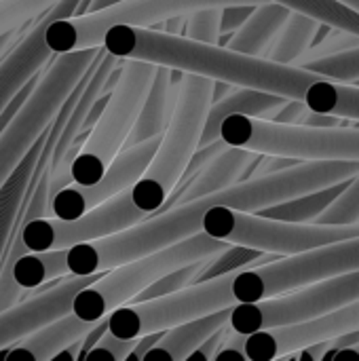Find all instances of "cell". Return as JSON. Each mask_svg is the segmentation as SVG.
Returning a JSON list of instances; mask_svg holds the SVG:
<instances>
[{
    "label": "cell",
    "instance_id": "obj_1",
    "mask_svg": "<svg viewBox=\"0 0 359 361\" xmlns=\"http://www.w3.org/2000/svg\"><path fill=\"white\" fill-rule=\"evenodd\" d=\"M358 173L359 161L309 159L275 173L241 180L229 188L209 192L188 203L159 209L157 214L146 216L138 224L123 228L114 235L66 247V275L104 273L112 267L142 258L157 250L169 247L186 237H193L201 233V218L214 203L256 214L269 205L349 180Z\"/></svg>",
    "mask_w": 359,
    "mask_h": 361
},
{
    "label": "cell",
    "instance_id": "obj_2",
    "mask_svg": "<svg viewBox=\"0 0 359 361\" xmlns=\"http://www.w3.org/2000/svg\"><path fill=\"white\" fill-rule=\"evenodd\" d=\"M106 53L118 59H142L180 72L199 74L235 87H252L286 99H300L315 72L303 66L277 63L267 57L245 55L222 44L188 36L157 32L138 25H112L102 36Z\"/></svg>",
    "mask_w": 359,
    "mask_h": 361
},
{
    "label": "cell",
    "instance_id": "obj_3",
    "mask_svg": "<svg viewBox=\"0 0 359 361\" xmlns=\"http://www.w3.org/2000/svg\"><path fill=\"white\" fill-rule=\"evenodd\" d=\"M214 80L184 72L178 82L174 110L159 146L142 176L131 184V201L144 214H157L180 182L193 152L199 146L203 123L212 104Z\"/></svg>",
    "mask_w": 359,
    "mask_h": 361
},
{
    "label": "cell",
    "instance_id": "obj_4",
    "mask_svg": "<svg viewBox=\"0 0 359 361\" xmlns=\"http://www.w3.org/2000/svg\"><path fill=\"white\" fill-rule=\"evenodd\" d=\"M226 245L229 243L214 239L201 231L169 247L112 267L74 296L70 313H74L83 322H99L121 305H127L135 294H140L148 283H152L161 275L178 267L203 260L224 250Z\"/></svg>",
    "mask_w": 359,
    "mask_h": 361
},
{
    "label": "cell",
    "instance_id": "obj_5",
    "mask_svg": "<svg viewBox=\"0 0 359 361\" xmlns=\"http://www.w3.org/2000/svg\"><path fill=\"white\" fill-rule=\"evenodd\" d=\"M201 231L224 243L245 245L275 256H292L328 243L355 239L359 237V222H351V224L286 222V220H273L260 214L226 207L222 203H214L201 218Z\"/></svg>",
    "mask_w": 359,
    "mask_h": 361
},
{
    "label": "cell",
    "instance_id": "obj_6",
    "mask_svg": "<svg viewBox=\"0 0 359 361\" xmlns=\"http://www.w3.org/2000/svg\"><path fill=\"white\" fill-rule=\"evenodd\" d=\"M220 137L229 146L262 154H284L298 161H359V127H307L231 114L220 125Z\"/></svg>",
    "mask_w": 359,
    "mask_h": 361
},
{
    "label": "cell",
    "instance_id": "obj_7",
    "mask_svg": "<svg viewBox=\"0 0 359 361\" xmlns=\"http://www.w3.org/2000/svg\"><path fill=\"white\" fill-rule=\"evenodd\" d=\"M102 47L83 51L57 53L42 78L36 80L32 93L15 114V118L0 133V186L13 173L21 157L49 127L66 97L85 76Z\"/></svg>",
    "mask_w": 359,
    "mask_h": 361
},
{
    "label": "cell",
    "instance_id": "obj_8",
    "mask_svg": "<svg viewBox=\"0 0 359 361\" xmlns=\"http://www.w3.org/2000/svg\"><path fill=\"white\" fill-rule=\"evenodd\" d=\"M154 63L142 59H123L121 76L114 89L108 93L102 114L97 116L95 125L91 127V133L85 137L72 163V182H97L110 161L123 150L125 140L138 118L146 89L154 76Z\"/></svg>",
    "mask_w": 359,
    "mask_h": 361
},
{
    "label": "cell",
    "instance_id": "obj_9",
    "mask_svg": "<svg viewBox=\"0 0 359 361\" xmlns=\"http://www.w3.org/2000/svg\"><path fill=\"white\" fill-rule=\"evenodd\" d=\"M267 0H121L99 11L55 19L44 30V42L53 55L102 47V36L112 25L146 27L169 17H184L203 6L262 4Z\"/></svg>",
    "mask_w": 359,
    "mask_h": 361
},
{
    "label": "cell",
    "instance_id": "obj_10",
    "mask_svg": "<svg viewBox=\"0 0 359 361\" xmlns=\"http://www.w3.org/2000/svg\"><path fill=\"white\" fill-rule=\"evenodd\" d=\"M359 271V237L328 243L303 254H292L260 267L233 273L231 292L237 302H258L300 286Z\"/></svg>",
    "mask_w": 359,
    "mask_h": 361
},
{
    "label": "cell",
    "instance_id": "obj_11",
    "mask_svg": "<svg viewBox=\"0 0 359 361\" xmlns=\"http://www.w3.org/2000/svg\"><path fill=\"white\" fill-rule=\"evenodd\" d=\"M355 300H359V271L341 273L273 298L237 302L231 307L229 328L248 336L267 328L311 322Z\"/></svg>",
    "mask_w": 359,
    "mask_h": 361
},
{
    "label": "cell",
    "instance_id": "obj_12",
    "mask_svg": "<svg viewBox=\"0 0 359 361\" xmlns=\"http://www.w3.org/2000/svg\"><path fill=\"white\" fill-rule=\"evenodd\" d=\"M231 281L233 273L190 283L159 298L121 305L108 315V330L121 338H138L142 334L163 332L188 319L233 307L235 298L231 292Z\"/></svg>",
    "mask_w": 359,
    "mask_h": 361
},
{
    "label": "cell",
    "instance_id": "obj_13",
    "mask_svg": "<svg viewBox=\"0 0 359 361\" xmlns=\"http://www.w3.org/2000/svg\"><path fill=\"white\" fill-rule=\"evenodd\" d=\"M144 214L131 201L129 188L114 195L112 199L95 205L93 209L85 212L78 218L61 220V218H34L25 224L15 222L21 243L28 252H51V250H66L74 243L95 241L108 235H114L123 228H129L144 220Z\"/></svg>",
    "mask_w": 359,
    "mask_h": 361
},
{
    "label": "cell",
    "instance_id": "obj_14",
    "mask_svg": "<svg viewBox=\"0 0 359 361\" xmlns=\"http://www.w3.org/2000/svg\"><path fill=\"white\" fill-rule=\"evenodd\" d=\"M159 137L154 135L142 144L123 148L106 167L104 176L93 182V184H76L70 182L66 186H61L47 203V212L53 218H61V220H70V218H78L85 212L93 209L95 205L112 199L114 195L131 188V184L142 176V171L146 169L148 161L152 159L157 146H159Z\"/></svg>",
    "mask_w": 359,
    "mask_h": 361
},
{
    "label": "cell",
    "instance_id": "obj_15",
    "mask_svg": "<svg viewBox=\"0 0 359 361\" xmlns=\"http://www.w3.org/2000/svg\"><path fill=\"white\" fill-rule=\"evenodd\" d=\"M349 330H359V300L349 302L322 317H315L311 322L252 332L243 341V353L245 360L271 361L296 353L307 345L339 336Z\"/></svg>",
    "mask_w": 359,
    "mask_h": 361
},
{
    "label": "cell",
    "instance_id": "obj_16",
    "mask_svg": "<svg viewBox=\"0 0 359 361\" xmlns=\"http://www.w3.org/2000/svg\"><path fill=\"white\" fill-rule=\"evenodd\" d=\"M102 273L91 275H70L61 279L59 283H53L51 288L38 286L34 288V296L25 300H17L15 305L0 311V349L11 347L13 343H19L28 334L36 332L38 328L47 326L49 322L63 317L72 309L74 296L95 281Z\"/></svg>",
    "mask_w": 359,
    "mask_h": 361
},
{
    "label": "cell",
    "instance_id": "obj_17",
    "mask_svg": "<svg viewBox=\"0 0 359 361\" xmlns=\"http://www.w3.org/2000/svg\"><path fill=\"white\" fill-rule=\"evenodd\" d=\"M80 2L83 0H57L36 17V23L30 27V32L19 42H15L6 57L0 59V110L34 74L40 72L44 63H49L53 53L44 42L47 25L55 19L72 17Z\"/></svg>",
    "mask_w": 359,
    "mask_h": 361
},
{
    "label": "cell",
    "instance_id": "obj_18",
    "mask_svg": "<svg viewBox=\"0 0 359 361\" xmlns=\"http://www.w3.org/2000/svg\"><path fill=\"white\" fill-rule=\"evenodd\" d=\"M176 91H178V85L174 82V70L165 68V66H157L154 76H152V80L146 89V95L142 99L138 118H135L123 148L142 144V142L163 133L165 125L169 123L171 110H174Z\"/></svg>",
    "mask_w": 359,
    "mask_h": 361
},
{
    "label": "cell",
    "instance_id": "obj_19",
    "mask_svg": "<svg viewBox=\"0 0 359 361\" xmlns=\"http://www.w3.org/2000/svg\"><path fill=\"white\" fill-rule=\"evenodd\" d=\"M284 102H286V97L275 95V93L258 91L252 87H237L233 93L209 104V110H207V116L203 123V131L199 137V146L220 140V125L226 116L243 114V116H256V118L271 121Z\"/></svg>",
    "mask_w": 359,
    "mask_h": 361
},
{
    "label": "cell",
    "instance_id": "obj_20",
    "mask_svg": "<svg viewBox=\"0 0 359 361\" xmlns=\"http://www.w3.org/2000/svg\"><path fill=\"white\" fill-rule=\"evenodd\" d=\"M256 157L254 150H245V148H237V146H226L222 152H218L214 159H209L182 188L178 201L174 205L180 203H188L193 199L205 197L209 192L229 188L237 182H241V176L245 171V167L250 165V161ZM171 205V207H174Z\"/></svg>",
    "mask_w": 359,
    "mask_h": 361
},
{
    "label": "cell",
    "instance_id": "obj_21",
    "mask_svg": "<svg viewBox=\"0 0 359 361\" xmlns=\"http://www.w3.org/2000/svg\"><path fill=\"white\" fill-rule=\"evenodd\" d=\"M93 324L95 322H83L74 313H68V315L57 317V319L49 322L47 326L38 328L36 332L28 334L11 351L0 353V357L34 361L51 360V357H55L57 351H61L63 347L78 341Z\"/></svg>",
    "mask_w": 359,
    "mask_h": 361
},
{
    "label": "cell",
    "instance_id": "obj_22",
    "mask_svg": "<svg viewBox=\"0 0 359 361\" xmlns=\"http://www.w3.org/2000/svg\"><path fill=\"white\" fill-rule=\"evenodd\" d=\"M231 307L207 313L203 317L188 319L184 324H178L163 332V336L157 341V345L144 355V360H169L182 361L188 360V355L216 330L229 326Z\"/></svg>",
    "mask_w": 359,
    "mask_h": 361
},
{
    "label": "cell",
    "instance_id": "obj_23",
    "mask_svg": "<svg viewBox=\"0 0 359 361\" xmlns=\"http://www.w3.org/2000/svg\"><path fill=\"white\" fill-rule=\"evenodd\" d=\"M288 15H290V8L279 2L267 0L262 4H256L250 17L231 34L224 47L245 53V55L264 57L267 49L275 40Z\"/></svg>",
    "mask_w": 359,
    "mask_h": 361
},
{
    "label": "cell",
    "instance_id": "obj_24",
    "mask_svg": "<svg viewBox=\"0 0 359 361\" xmlns=\"http://www.w3.org/2000/svg\"><path fill=\"white\" fill-rule=\"evenodd\" d=\"M44 135H47V129L38 135V140L30 146V150L21 157V161L17 163L13 173L0 186V264L4 260L11 233L15 228V222H17V218L21 214L23 199H25L28 186L32 182V176H34V169H36V161H38V152L42 148Z\"/></svg>",
    "mask_w": 359,
    "mask_h": 361
},
{
    "label": "cell",
    "instance_id": "obj_25",
    "mask_svg": "<svg viewBox=\"0 0 359 361\" xmlns=\"http://www.w3.org/2000/svg\"><path fill=\"white\" fill-rule=\"evenodd\" d=\"M303 102L313 112H326L347 121H359V85L355 82H341L317 74L307 85Z\"/></svg>",
    "mask_w": 359,
    "mask_h": 361
},
{
    "label": "cell",
    "instance_id": "obj_26",
    "mask_svg": "<svg viewBox=\"0 0 359 361\" xmlns=\"http://www.w3.org/2000/svg\"><path fill=\"white\" fill-rule=\"evenodd\" d=\"M317 19L298 11H290L288 19L284 21L281 30L277 32L275 40L267 49L264 57L277 63L294 66L298 57H303L309 47L313 44V36L317 30Z\"/></svg>",
    "mask_w": 359,
    "mask_h": 361
},
{
    "label": "cell",
    "instance_id": "obj_27",
    "mask_svg": "<svg viewBox=\"0 0 359 361\" xmlns=\"http://www.w3.org/2000/svg\"><path fill=\"white\" fill-rule=\"evenodd\" d=\"M349 180H343V182L317 188L313 192H307V195H300V197L269 205V207H264V209H260L256 214H260L264 218H273V220H286V222H313L339 197V192L347 186Z\"/></svg>",
    "mask_w": 359,
    "mask_h": 361
},
{
    "label": "cell",
    "instance_id": "obj_28",
    "mask_svg": "<svg viewBox=\"0 0 359 361\" xmlns=\"http://www.w3.org/2000/svg\"><path fill=\"white\" fill-rule=\"evenodd\" d=\"M275 254H269V252H258V250H252V247H245V245H233L229 243L224 250L212 254L203 269L197 273L195 281L193 283H199V281H207V279H214V277H222V275H231V273H237L241 269H248V267H254L262 260H273Z\"/></svg>",
    "mask_w": 359,
    "mask_h": 361
},
{
    "label": "cell",
    "instance_id": "obj_29",
    "mask_svg": "<svg viewBox=\"0 0 359 361\" xmlns=\"http://www.w3.org/2000/svg\"><path fill=\"white\" fill-rule=\"evenodd\" d=\"M273 2L284 4L290 11L311 15L317 21H324L332 27L359 34V13L341 0H273Z\"/></svg>",
    "mask_w": 359,
    "mask_h": 361
},
{
    "label": "cell",
    "instance_id": "obj_30",
    "mask_svg": "<svg viewBox=\"0 0 359 361\" xmlns=\"http://www.w3.org/2000/svg\"><path fill=\"white\" fill-rule=\"evenodd\" d=\"M300 66L320 74V76L332 78V80L355 82V80H359V47L334 53V55L317 57V59L305 61Z\"/></svg>",
    "mask_w": 359,
    "mask_h": 361
},
{
    "label": "cell",
    "instance_id": "obj_31",
    "mask_svg": "<svg viewBox=\"0 0 359 361\" xmlns=\"http://www.w3.org/2000/svg\"><path fill=\"white\" fill-rule=\"evenodd\" d=\"M209 258V256H207ZM197 260V262H190V264H184V267H178L165 275H161L159 279H154L152 283H148L140 294H135L129 302H142V300H150V298H159V296H165V294H171V292H178L186 286H190L197 277V273L203 269L205 260Z\"/></svg>",
    "mask_w": 359,
    "mask_h": 361
},
{
    "label": "cell",
    "instance_id": "obj_32",
    "mask_svg": "<svg viewBox=\"0 0 359 361\" xmlns=\"http://www.w3.org/2000/svg\"><path fill=\"white\" fill-rule=\"evenodd\" d=\"M317 224H351L359 222V173L353 176L339 197L313 220Z\"/></svg>",
    "mask_w": 359,
    "mask_h": 361
},
{
    "label": "cell",
    "instance_id": "obj_33",
    "mask_svg": "<svg viewBox=\"0 0 359 361\" xmlns=\"http://www.w3.org/2000/svg\"><path fill=\"white\" fill-rule=\"evenodd\" d=\"M55 2L57 0H0V36L6 32H17Z\"/></svg>",
    "mask_w": 359,
    "mask_h": 361
},
{
    "label": "cell",
    "instance_id": "obj_34",
    "mask_svg": "<svg viewBox=\"0 0 359 361\" xmlns=\"http://www.w3.org/2000/svg\"><path fill=\"white\" fill-rule=\"evenodd\" d=\"M220 11L222 6H203L186 13L184 36L201 42L220 44Z\"/></svg>",
    "mask_w": 359,
    "mask_h": 361
},
{
    "label": "cell",
    "instance_id": "obj_35",
    "mask_svg": "<svg viewBox=\"0 0 359 361\" xmlns=\"http://www.w3.org/2000/svg\"><path fill=\"white\" fill-rule=\"evenodd\" d=\"M353 47H359V34L341 30V27H332L330 34L322 42L313 44L303 57H298V61L294 66H300V63L311 61V59H317V57L334 55V53H341V51H347V49H353Z\"/></svg>",
    "mask_w": 359,
    "mask_h": 361
},
{
    "label": "cell",
    "instance_id": "obj_36",
    "mask_svg": "<svg viewBox=\"0 0 359 361\" xmlns=\"http://www.w3.org/2000/svg\"><path fill=\"white\" fill-rule=\"evenodd\" d=\"M138 338H121L116 334H112L110 330L87 351L85 357H108V360L121 361L127 360V355L131 353V349L135 347Z\"/></svg>",
    "mask_w": 359,
    "mask_h": 361
},
{
    "label": "cell",
    "instance_id": "obj_37",
    "mask_svg": "<svg viewBox=\"0 0 359 361\" xmlns=\"http://www.w3.org/2000/svg\"><path fill=\"white\" fill-rule=\"evenodd\" d=\"M256 4H229L220 11V34H233L254 11Z\"/></svg>",
    "mask_w": 359,
    "mask_h": 361
},
{
    "label": "cell",
    "instance_id": "obj_38",
    "mask_svg": "<svg viewBox=\"0 0 359 361\" xmlns=\"http://www.w3.org/2000/svg\"><path fill=\"white\" fill-rule=\"evenodd\" d=\"M307 110H309V108H307L305 102H300V99H286V102L279 106V110L273 114L271 121H275V123H286V125H298V123L303 121V116H305Z\"/></svg>",
    "mask_w": 359,
    "mask_h": 361
},
{
    "label": "cell",
    "instance_id": "obj_39",
    "mask_svg": "<svg viewBox=\"0 0 359 361\" xmlns=\"http://www.w3.org/2000/svg\"><path fill=\"white\" fill-rule=\"evenodd\" d=\"M226 328L229 326H224V328H220V330H216L214 334H209L188 357H201V360H214V355H216V351L220 349V345H222V341H224V334H226Z\"/></svg>",
    "mask_w": 359,
    "mask_h": 361
},
{
    "label": "cell",
    "instance_id": "obj_40",
    "mask_svg": "<svg viewBox=\"0 0 359 361\" xmlns=\"http://www.w3.org/2000/svg\"><path fill=\"white\" fill-rule=\"evenodd\" d=\"M108 332V317H104V319H99V322H95L83 336H80V351H78V357L83 360L85 355H87V351L104 336Z\"/></svg>",
    "mask_w": 359,
    "mask_h": 361
},
{
    "label": "cell",
    "instance_id": "obj_41",
    "mask_svg": "<svg viewBox=\"0 0 359 361\" xmlns=\"http://www.w3.org/2000/svg\"><path fill=\"white\" fill-rule=\"evenodd\" d=\"M345 118L341 116H334V114H326V112H313V110H307L303 121L298 125H307V127H336V125H343Z\"/></svg>",
    "mask_w": 359,
    "mask_h": 361
},
{
    "label": "cell",
    "instance_id": "obj_42",
    "mask_svg": "<svg viewBox=\"0 0 359 361\" xmlns=\"http://www.w3.org/2000/svg\"><path fill=\"white\" fill-rule=\"evenodd\" d=\"M163 332H165V330H163ZM163 332H148V334L138 336V343H135V347L131 349V353L127 355V360H144V355L157 345V341L163 336Z\"/></svg>",
    "mask_w": 359,
    "mask_h": 361
},
{
    "label": "cell",
    "instance_id": "obj_43",
    "mask_svg": "<svg viewBox=\"0 0 359 361\" xmlns=\"http://www.w3.org/2000/svg\"><path fill=\"white\" fill-rule=\"evenodd\" d=\"M116 2H121V0H89L85 6H80V8H76V13L74 15H83V13H91V11H99V8H106V6H110V4H116Z\"/></svg>",
    "mask_w": 359,
    "mask_h": 361
},
{
    "label": "cell",
    "instance_id": "obj_44",
    "mask_svg": "<svg viewBox=\"0 0 359 361\" xmlns=\"http://www.w3.org/2000/svg\"><path fill=\"white\" fill-rule=\"evenodd\" d=\"M13 34H15V32H6V34H2V36H0V59H2V55H4V51H6V47H8V42H11V38H13Z\"/></svg>",
    "mask_w": 359,
    "mask_h": 361
},
{
    "label": "cell",
    "instance_id": "obj_45",
    "mask_svg": "<svg viewBox=\"0 0 359 361\" xmlns=\"http://www.w3.org/2000/svg\"><path fill=\"white\" fill-rule=\"evenodd\" d=\"M341 2H345L347 6H351L353 11H358L359 13V0H341Z\"/></svg>",
    "mask_w": 359,
    "mask_h": 361
},
{
    "label": "cell",
    "instance_id": "obj_46",
    "mask_svg": "<svg viewBox=\"0 0 359 361\" xmlns=\"http://www.w3.org/2000/svg\"><path fill=\"white\" fill-rule=\"evenodd\" d=\"M355 85H359V80H355Z\"/></svg>",
    "mask_w": 359,
    "mask_h": 361
}]
</instances>
